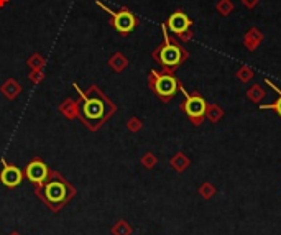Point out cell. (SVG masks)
Listing matches in <instances>:
<instances>
[{"label": "cell", "instance_id": "277c9868", "mask_svg": "<svg viewBox=\"0 0 281 235\" xmlns=\"http://www.w3.org/2000/svg\"><path fill=\"white\" fill-rule=\"evenodd\" d=\"M150 87L163 101H170L178 91V81L171 74H158L156 71H152V74H150Z\"/></svg>", "mask_w": 281, "mask_h": 235}, {"label": "cell", "instance_id": "8fae6325", "mask_svg": "<svg viewBox=\"0 0 281 235\" xmlns=\"http://www.w3.org/2000/svg\"><path fill=\"white\" fill-rule=\"evenodd\" d=\"M189 158L186 157L184 153H176L175 157L171 158V161H170V164L173 166V170L175 171H178V173H182L186 170L187 166H189Z\"/></svg>", "mask_w": 281, "mask_h": 235}, {"label": "cell", "instance_id": "9c48e42d", "mask_svg": "<svg viewBox=\"0 0 281 235\" xmlns=\"http://www.w3.org/2000/svg\"><path fill=\"white\" fill-rule=\"evenodd\" d=\"M189 25H191V20L186 17V13L182 12H175L168 18V28H170L173 33H176V35H182V33L189 28Z\"/></svg>", "mask_w": 281, "mask_h": 235}, {"label": "cell", "instance_id": "44dd1931", "mask_svg": "<svg viewBox=\"0 0 281 235\" xmlns=\"http://www.w3.org/2000/svg\"><path fill=\"white\" fill-rule=\"evenodd\" d=\"M7 3V0H0V7H3Z\"/></svg>", "mask_w": 281, "mask_h": 235}, {"label": "cell", "instance_id": "3957f363", "mask_svg": "<svg viewBox=\"0 0 281 235\" xmlns=\"http://www.w3.org/2000/svg\"><path fill=\"white\" fill-rule=\"evenodd\" d=\"M96 5L101 7L105 13H109V15H110V25L117 33H119V35L127 36L128 33H132L135 28H137L138 20H137V17H135L133 13L128 10V8L122 7L119 12H115V10H112V8H109L107 5H104L101 0H96Z\"/></svg>", "mask_w": 281, "mask_h": 235}, {"label": "cell", "instance_id": "5b68a950", "mask_svg": "<svg viewBox=\"0 0 281 235\" xmlns=\"http://www.w3.org/2000/svg\"><path fill=\"white\" fill-rule=\"evenodd\" d=\"M163 33H165V45L156 50V59L165 68H176L182 59V50L168 38L165 26H163Z\"/></svg>", "mask_w": 281, "mask_h": 235}, {"label": "cell", "instance_id": "d6986e66", "mask_svg": "<svg viewBox=\"0 0 281 235\" xmlns=\"http://www.w3.org/2000/svg\"><path fill=\"white\" fill-rule=\"evenodd\" d=\"M127 127H128V130H130V131H133V133H135V131H138L140 129H142V122H140V120L137 119V117H133V119H130V120H128Z\"/></svg>", "mask_w": 281, "mask_h": 235}, {"label": "cell", "instance_id": "ffe728a7", "mask_svg": "<svg viewBox=\"0 0 281 235\" xmlns=\"http://www.w3.org/2000/svg\"><path fill=\"white\" fill-rule=\"evenodd\" d=\"M240 78H242L243 82L250 81V73H248V71H242V73H240Z\"/></svg>", "mask_w": 281, "mask_h": 235}, {"label": "cell", "instance_id": "ac0fdd59", "mask_svg": "<svg viewBox=\"0 0 281 235\" xmlns=\"http://www.w3.org/2000/svg\"><path fill=\"white\" fill-rule=\"evenodd\" d=\"M266 84H268V86H271L276 92L280 94V99H278V101H276V102H273V104H271V105H261V109H273V110H276V112H278V114L281 115V91H278V89H276L270 81H266Z\"/></svg>", "mask_w": 281, "mask_h": 235}, {"label": "cell", "instance_id": "7c38bea8", "mask_svg": "<svg viewBox=\"0 0 281 235\" xmlns=\"http://www.w3.org/2000/svg\"><path fill=\"white\" fill-rule=\"evenodd\" d=\"M110 232H112V235H132L133 227L127 222V220L120 219L110 227Z\"/></svg>", "mask_w": 281, "mask_h": 235}, {"label": "cell", "instance_id": "30bf717a", "mask_svg": "<svg viewBox=\"0 0 281 235\" xmlns=\"http://www.w3.org/2000/svg\"><path fill=\"white\" fill-rule=\"evenodd\" d=\"M59 110L63 115H66V119H76L77 117V102L73 99H66L63 104L59 105Z\"/></svg>", "mask_w": 281, "mask_h": 235}, {"label": "cell", "instance_id": "52a82bcc", "mask_svg": "<svg viewBox=\"0 0 281 235\" xmlns=\"http://www.w3.org/2000/svg\"><path fill=\"white\" fill-rule=\"evenodd\" d=\"M184 96H186V102L182 104V110L186 112L187 117H189L194 124H201L203 117L205 115V112H207L205 101L201 96H189L187 92H184Z\"/></svg>", "mask_w": 281, "mask_h": 235}, {"label": "cell", "instance_id": "8992f818", "mask_svg": "<svg viewBox=\"0 0 281 235\" xmlns=\"http://www.w3.org/2000/svg\"><path fill=\"white\" fill-rule=\"evenodd\" d=\"M50 173H51V170L48 168V164H46L41 158H33L25 168H23V176H25L26 181H30L33 186L43 184V183L48 180Z\"/></svg>", "mask_w": 281, "mask_h": 235}, {"label": "cell", "instance_id": "4fadbf2b", "mask_svg": "<svg viewBox=\"0 0 281 235\" xmlns=\"http://www.w3.org/2000/svg\"><path fill=\"white\" fill-rule=\"evenodd\" d=\"M2 91H3V94L8 97V99H15L18 94H20V91H22V87L18 86V84L15 82V81H8L5 86L2 87Z\"/></svg>", "mask_w": 281, "mask_h": 235}, {"label": "cell", "instance_id": "7402d4cb", "mask_svg": "<svg viewBox=\"0 0 281 235\" xmlns=\"http://www.w3.org/2000/svg\"><path fill=\"white\" fill-rule=\"evenodd\" d=\"M8 235H22L20 232H17V230H13V232L12 234H8Z\"/></svg>", "mask_w": 281, "mask_h": 235}, {"label": "cell", "instance_id": "6da1fadb", "mask_svg": "<svg viewBox=\"0 0 281 235\" xmlns=\"http://www.w3.org/2000/svg\"><path fill=\"white\" fill-rule=\"evenodd\" d=\"M74 89L79 92L77 101V117L89 130H99L112 115L115 114L117 107L97 86H91L87 91H81L77 84Z\"/></svg>", "mask_w": 281, "mask_h": 235}, {"label": "cell", "instance_id": "e0dca14e", "mask_svg": "<svg viewBox=\"0 0 281 235\" xmlns=\"http://www.w3.org/2000/svg\"><path fill=\"white\" fill-rule=\"evenodd\" d=\"M248 97L252 99L254 102H260L261 99L265 97V92H263V89H261L260 86H254L248 91Z\"/></svg>", "mask_w": 281, "mask_h": 235}, {"label": "cell", "instance_id": "ba28073f", "mask_svg": "<svg viewBox=\"0 0 281 235\" xmlns=\"http://www.w3.org/2000/svg\"><path fill=\"white\" fill-rule=\"evenodd\" d=\"M25 180L23 176V170L17 166V164L8 163L7 159H2V170H0V183L8 189L18 187Z\"/></svg>", "mask_w": 281, "mask_h": 235}, {"label": "cell", "instance_id": "9a60e30c", "mask_svg": "<svg viewBox=\"0 0 281 235\" xmlns=\"http://www.w3.org/2000/svg\"><path fill=\"white\" fill-rule=\"evenodd\" d=\"M222 109L221 107H217V105H210V107H207V112H205V115L209 117L210 119V122H219L222 119Z\"/></svg>", "mask_w": 281, "mask_h": 235}, {"label": "cell", "instance_id": "2e32d148", "mask_svg": "<svg viewBox=\"0 0 281 235\" xmlns=\"http://www.w3.org/2000/svg\"><path fill=\"white\" fill-rule=\"evenodd\" d=\"M156 163H158V158L154 157L153 153H145L143 155V158H142V164L147 170H152V168L156 166Z\"/></svg>", "mask_w": 281, "mask_h": 235}, {"label": "cell", "instance_id": "7a4b0ae2", "mask_svg": "<svg viewBox=\"0 0 281 235\" xmlns=\"http://www.w3.org/2000/svg\"><path fill=\"white\" fill-rule=\"evenodd\" d=\"M36 197L48 206L50 210L58 214L66 204L71 203V199L76 196V189L68 180H64L58 171L51 170L48 180L43 184L35 186Z\"/></svg>", "mask_w": 281, "mask_h": 235}, {"label": "cell", "instance_id": "5bb4252c", "mask_svg": "<svg viewBox=\"0 0 281 235\" xmlns=\"http://www.w3.org/2000/svg\"><path fill=\"white\" fill-rule=\"evenodd\" d=\"M215 187L212 183H204L203 186L199 187V196L204 197V199H212V197L215 196Z\"/></svg>", "mask_w": 281, "mask_h": 235}]
</instances>
